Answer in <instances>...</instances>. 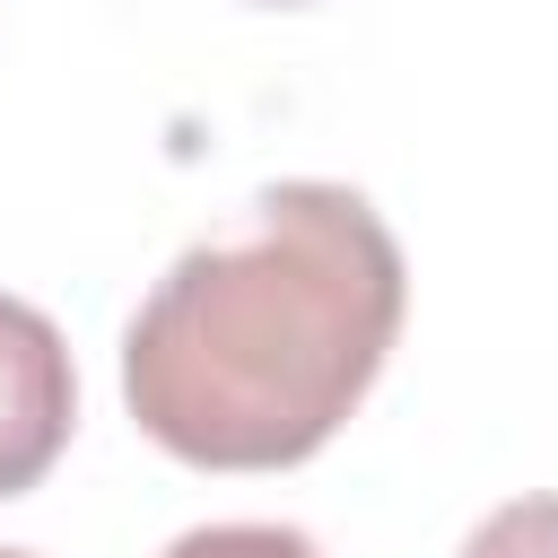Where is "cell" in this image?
I'll use <instances>...</instances> for the list:
<instances>
[{
	"label": "cell",
	"mask_w": 558,
	"mask_h": 558,
	"mask_svg": "<svg viewBox=\"0 0 558 558\" xmlns=\"http://www.w3.org/2000/svg\"><path fill=\"white\" fill-rule=\"evenodd\" d=\"M410 270L349 183H270L122 331L140 436L192 471H288L340 436L401 340Z\"/></svg>",
	"instance_id": "1"
},
{
	"label": "cell",
	"mask_w": 558,
	"mask_h": 558,
	"mask_svg": "<svg viewBox=\"0 0 558 558\" xmlns=\"http://www.w3.org/2000/svg\"><path fill=\"white\" fill-rule=\"evenodd\" d=\"M0 558H35V549H0Z\"/></svg>",
	"instance_id": "5"
},
{
	"label": "cell",
	"mask_w": 558,
	"mask_h": 558,
	"mask_svg": "<svg viewBox=\"0 0 558 558\" xmlns=\"http://www.w3.org/2000/svg\"><path fill=\"white\" fill-rule=\"evenodd\" d=\"M70 427H78V375L52 314L0 296V497H26L61 462Z\"/></svg>",
	"instance_id": "2"
},
{
	"label": "cell",
	"mask_w": 558,
	"mask_h": 558,
	"mask_svg": "<svg viewBox=\"0 0 558 558\" xmlns=\"http://www.w3.org/2000/svg\"><path fill=\"white\" fill-rule=\"evenodd\" d=\"M462 558H558V488L497 506V514L462 541Z\"/></svg>",
	"instance_id": "3"
},
{
	"label": "cell",
	"mask_w": 558,
	"mask_h": 558,
	"mask_svg": "<svg viewBox=\"0 0 558 558\" xmlns=\"http://www.w3.org/2000/svg\"><path fill=\"white\" fill-rule=\"evenodd\" d=\"M166 558H323V549L305 532H288V523H201Z\"/></svg>",
	"instance_id": "4"
},
{
	"label": "cell",
	"mask_w": 558,
	"mask_h": 558,
	"mask_svg": "<svg viewBox=\"0 0 558 558\" xmlns=\"http://www.w3.org/2000/svg\"><path fill=\"white\" fill-rule=\"evenodd\" d=\"M262 9H296V0H262Z\"/></svg>",
	"instance_id": "6"
}]
</instances>
